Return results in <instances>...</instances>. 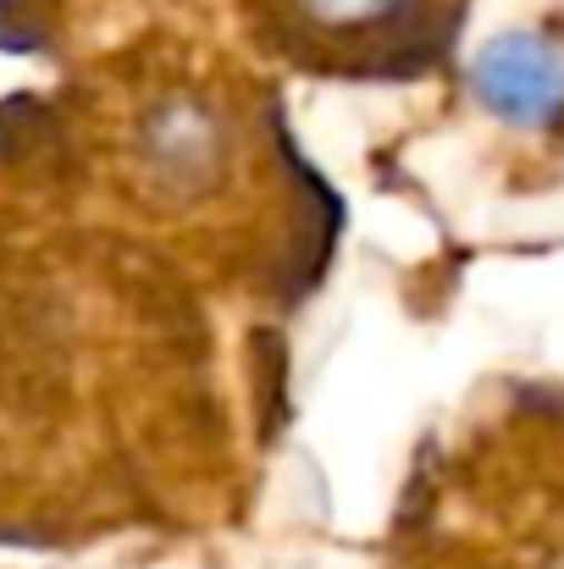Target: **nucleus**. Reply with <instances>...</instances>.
Listing matches in <instances>:
<instances>
[{
  "label": "nucleus",
  "instance_id": "20e7f679",
  "mask_svg": "<svg viewBox=\"0 0 564 569\" xmlns=\"http://www.w3.org/2000/svg\"><path fill=\"white\" fill-rule=\"evenodd\" d=\"M471 100L509 133L564 144V22H521L493 33L465 67Z\"/></svg>",
  "mask_w": 564,
  "mask_h": 569
},
{
  "label": "nucleus",
  "instance_id": "7ed1b4c3",
  "mask_svg": "<svg viewBox=\"0 0 564 569\" xmlns=\"http://www.w3.org/2000/svg\"><path fill=\"white\" fill-rule=\"evenodd\" d=\"M266 61L344 83H415L448 67L471 0H232Z\"/></svg>",
  "mask_w": 564,
  "mask_h": 569
},
{
  "label": "nucleus",
  "instance_id": "f03ea898",
  "mask_svg": "<svg viewBox=\"0 0 564 569\" xmlns=\"http://www.w3.org/2000/svg\"><path fill=\"white\" fill-rule=\"evenodd\" d=\"M387 569H564L560 381H498L420 453Z\"/></svg>",
  "mask_w": 564,
  "mask_h": 569
},
{
  "label": "nucleus",
  "instance_id": "f257e3e1",
  "mask_svg": "<svg viewBox=\"0 0 564 569\" xmlns=\"http://www.w3.org/2000/svg\"><path fill=\"white\" fill-rule=\"evenodd\" d=\"M0 161L44 199L133 238L167 266L299 299L333 254L338 199L294 150L277 94L227 56L172 39L122 50L67 94L0 117Z\"/></svg>",
  "mask_w": 564,
  "mask_h": 569
}]
</instances>
